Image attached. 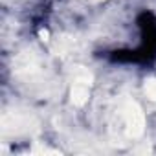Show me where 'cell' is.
I'll return each instance as SVG.
<instances>
[{
    "mask_svg": "<svg viewBox=\"0 0 156 156\" xmlns=\"http://www.w3.org/2000/svg\"><path fill=\"white\" fill-rule=\"evenodd\" d=\"M123 119H125V130L129 138H140L145 130V116L136 101H125L123 108Z\"/></svg>",
    "mask_w": 156,
    "mask_h": 156,
    "instance_id": "1",
    "label": "cell"
},
{
    "mask_svg": "<svg viewBox=\"0 0 156 156\" xmlns=\"http://www.w3.org/2000/svg\"><path fill=\"white\" fill-rule=\"evenodd\" d=\"M90 85H92V73L79 66V70H77V73L73 77L72 90H70V98H72V103L75 107H83L88 101Z\"/></svg>",
    "mask_w": 156,
    "mask_h": 156,
    "instance_id": "2",
    "label": "cell"
},
{
    "mask_svg": "<svg viewBox=\"0 0 156 156\" xmlns=\"http://www.w3.org/2000/svg\"><path fill=\"white\" fill-rule=\"evenodd\" d=\"M145 94H147L149 99L156 101V77H154V79H147L145 81Z\"/></svg>",
    "mask_w": 156,
    "mask_h": 156,
    "instance_id": "3",
    "label": "cell"
},
{
    "mask_svg": "<svg viewBox=\"0 0 156 156\" xmlns=\"http://www.w3.org/2000/svg\"><path fill=\"white\" fill-rule=\"evenodd\" d=\"M39 35H41V39H42V41H48V37H50V33H48L46 30H41V31H39Z\"/></svg>",
    "mask_w": 156,
    "mask_h": 156,
    "instance_id": "4",
    "label": "cell"
},
{
    "mask_svg": "<svg viewBox=\"0 0 156 156\" xmlns=\"http://www.w3.org/2000/svg\"><path fill=\"white\" fill-rule=\"evenodd\" d=\"M94 2H103V0H94Z\"/></svg>",
    "mask_w": 156,
    "mask_h": 156,
    "instance_id": "5",
    "label": "cell"
}]
</instances>
